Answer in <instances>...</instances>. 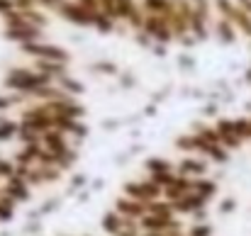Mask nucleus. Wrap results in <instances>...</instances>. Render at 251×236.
<instances>
[{
	"label": "nucleus",
	"mask_w": 251,
	"mask_h": 236,
	"mask_svg": "<svg viewBox=\"0 0 251 236\" xmlns=\"http://www.w3.org/2000/svg\"><path fill=\"white\" fill-rule=\"evenodd\" d=\"M22 54H27L32 61L34 59H47V61H59V64H69L71 61V54L59 47V44H51V42H32V44H22L20 47Z\"/></svg>",
	"instance_id": "1"
},
{
	"label": "nucleus",
	"mask_w": 251,
	"mask_h": 236,
	"mask_svg": "<svg viewBox=\"0 0 251 236\" xmlns=\"http://www.w3.org/2000/svg\"><path fill=\"white\" fill-rule=\"evenodd\" d=\"M98 12L90 10V7H85V5H81V2H76V0H64V5L56 10L59 17H64L66 22H71L76 27H93V20H95Z\"/></svg>",
	"instance_id": "2"
},
{
	"label": "nucleus",
	"mask_w": 251,
	"mask_h": 236,
	"mask_svg": "<svg viewBox=\"0 0 251 236\" xmlns=\"http://www.w3.org/2000/svg\"><path fill=\"white\" fill-rule=\"evenodd\" d=\"M2 34H5V39H10V42H15L20 47L22 44H32V42H44V29L34 27L29 22H25L20 27H5Z\"/></svg>",
	"instance_id": "3"
},
{
	"label": "nucleus",
	"mask_w": 251,
	"mask_h": 236,
	"mask_svg": "<svg viewBox=\"0 0 251 236\" xmlns=\"http://www.w3.org/2000/svg\"><path fill=\"white\" fill-rule=\"evenodd\" d=\"M212 32H215V37H217L222 44H232V42L237 39V27H234V22H232V20H225V17H220V20L212 24Z\"/></svg>",
	"instance_id": "4"
},
{
	"label": "nucleus",
	"mask_w": 251,
	"mask_h": 236,
	"mask_svg": "<svg viewBox=\"0 0 251 236\" xmlns=\"http://www.w3.org/2000/svg\"><path fill=\"white\" fill-rule=\"evenodd\" d=\"M171 0H142V10L147 12V15H164L166 17L168 12H171Z\"/></svg>",
	"instance_id": "5"
},
{
	"label": "nucleus",
	"mask_w": 251,
	"mask_h": 236,
	"mask_svg": "<svg viewBox=\"0 0 251 236\" xmlns=\"http://www.w3.org/2000/svg\"><path fill=\"white\" fill-rule=\"evenodd\" d=\"M93 69H95L98 73H105V76H115V73H117V66H115L112 61H98Z\"/></svg>",
	"instance_id": "6"
},
{
	"label": "nucleus",
	"mask_w": 251,
	"mask_h": 236,
	"mask_svg": "<svg viewBox=\"0 0 251 236\" xmlns=\"http://www.w3.org/2000/svg\"><path fill=\"white\" fill-rule=\"evenodd\" d=\"M15 2V10H34V0H12Z\"/></svg>",
	"instance_id": "7"
},
{
	"label": "nucleus",
	"mask_w": 251,
	"mask_h": 236,
	"mask_svg": "<svg viewBox=\"0 0 251 236\" xmlns=\"http://www.w3.org/2000/svg\"><path fill=\"white\" fill-rule=\"evenodd\" d=\"M15 10V2L12 0H0V17H5L7 12H12Z\"/></svg>",
	"instance_id": "8"
},
{
	"label": "nucleus",
	"mask_w": 251,
	"mask_h": 236,
	"mask_svg": "<svg viewBox=\"0 0 251 236\" xmlns=\"http://www.w3.org/2000/svg\"><path fill=\"white\" fill-rule=\"evenodd\" d=\"M193 64H195V61H193V59H190L188 54L178 56V66H180V69H185V71H188V69H193Z\"/></svg>",
	"instance_id": "9"
},
{
	"label": "nucleus",
	"mask_w": 251,
	"mask_h": 236,
	"mask_svg": "<svg viewBox=\"0 0 251 236\" xmlns=\"http://www.w3.org/2000/svg\"><path fill=\"white\" fill-rule=\"evenodd\" d=\"M76 2H81V5H85V7H90V10H100V2L98 0H76Z\"/></svg>",
	"instance_id": "10"
},
{
	"label": "nucleus",
	"mask_w": 251,
	"mask_h": 236,
	"mask_svg": "<svg viewBox=\"0 0 251 236\" xmlns=\"http://www.w3.org/2000/svg\"><path fill=\"white\" fill-rule=\"evenodd\" d=\"M190 2H198V0H190Z\"/></svg>",
	"instance_id": "11"
}]
</instances>
